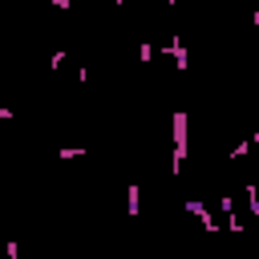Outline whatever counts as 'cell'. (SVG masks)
<instances>
[{"label":"cell","mask_w":259,"mask_h":259,"mask_svg":"<svg viewBox=\"0 0 259 259\" xmlns=\"http://www.w3.org/2000/svg\"><path fill=\"white\" fill-rule=\"evenodd\" d=\"M219 210H223V219H227V231L239 235L243 223H239V210H235V194H219Z\"/></svg>","instance_id":"obj_4"},{"label":"cell","mask_w":259,"mask_h":259,"mask_svg":"<svg viewBox=\"0 0 259 259\" xmlns=\"http://www.w3.org/2000/svg\"><path fill=\"white\" fill-rule=\"evenodd\" d=\"M109 4H125V0H109Z\"/></svg>","instance_id":"obj_15"},{"label":"cell","mask_w":259,"mask_h":259,"mask_svg":"<svg viewBox=\"0 0 259 259\" xmlns=\"http://www.w3.org/2000/svg\"><path fill=\"white\" fill-rule=\"evenodd\" d=\"M49 4H53V8H65V12L73 8V0H49Z\"/></svg>","instance_id":"obj_13"},{"label":"cell","mask_w":259,"mask_h":259,"mask_svg":"<svg viewBox=\"0 0 259 259\" xmlns=\"http://www.w3.org/2000/svg\"><path fill=\"white\" fill-rule=\"evenodd\" d=\"M166 4H170V8H174V4H178V0H166Z\"/></svg>","instance_id":"obj_16"},{"label":"cell","mask_w":259,"mask_h":259,"mask_svg":"<svg viewBox=\"0 0 259 259\" xmlns=\"http://www.w3.org/2000/svg\"><path fill=\"white\" fill-rule=\"evenodd\" d=\"M186 214H194V219H198V227H202L206 235H214V231H219V223H214V214L206 210V202H202L198 194H190V198H186Z\"/></svg>","instance_id":"obj_3"},{"label":"cell","mask_w":259,"mask_h":259,"mask_svg":"<svg viewBox=\"0 0 259 259\" xmlns=\"http://www.w3.org/2000/svg\"><path fill=\"white\" fill-rule=\"evenodd\" d=\"M85 154H89L85 146H61V150H57V158H61V162H73V158H85Z\"/></svg>","instance_id":"obj_7"},{"label":"cell","mask_w":259,"mask_h":259,"mask_svg":"<svg viewBox=\"0 0 259 259\" xmlns=\"http://www.w3.org/2000/svg\"><path fill=\"white\" fill-rule=\"evenodd\" d=\"M4 259H20V247H16V239H8V243H4Z\"/></svg>","instance_id":"obj_11"},{"label":"cell","mask_w":259,"mask_h":259,"mask_svg":"<svg viewBox=\"0 0 259 259\" xmlns=\"http://www.w3.org/2000/svg\"><path fill=\"white\" fill-rule=\"evenodd\" d=\"M247 206H251V214L259 219V182H247Z\"/></svg>","instance_id":"obj_8"},{"label":"cell","mask_w":259,"mask_h":259,"mask_svg":"<svg viewBox=\"0 0 259 259\" xmlns=\"http://www.w3.org/2000/svg\"><path fill=\"white\" fill-rule=\"evenodd\" d=\"M154 53H162L178 73H186V69H190V53H186V40H182L178 32H174L170 40H162V49H154Z\"/></svg>","instance_id":"obj_2"},{"label":"cell","mask_w":259,"mask_h":259,"mask_svg":"<svg viewBox=\"0 0 259 259\" xmlns=\"http://www.w3.org/2000/svg\"><path fill=\"white\" fill-rule=\"evenodd\" d=\"M255 146H259V130H251V134H247V138H243V142H239V146H235V150L227 154V166H235V162H243V158H247V154H251Z\"/></svg>","instance_id":"obj_5"},{"label":"cell","mask_w":259,"mask_h":259,"mask_svg":"<svg viewBox=\"0 0 259 259\" xmlns=\"http://www.w3.org/2000/svg\"><path fill=\"white\" fill-rule=\"evenodd\" d=\"M49 69L57 73V69H65V49H53V57H49Z\"/></svg>","instance_id":"obj_10"},{"label":"cell","mask_w":259,"mask_h":259,"mask_svg":"<svg viewBox=\"0 0 259 259\" xmlns=\"http://www.w3.org/2000/svg\"><path fill=\"white\" fill-rule=\"evenodd\" d=\"M251 24H255V28H259V8H255V12H251Z\"/></svg>","instance_id":"obj_14"},{"label":"cell","mask_w":259,"mask_h":259,"mask_svg":"<svg viewBox=\"0 0 259 259\" xmlns=\"http://www.w3.org/2000/svg\"><path fill=\"white\" fill-rule=\"evenodd\" d=\"M125 206H130V219L142 210V186H138V182H130V190H125Z\"/></svg>","instance_id":"obj_6"},{"label":"cell","mask_w":259,"mask_h":259,"mask_svg":"<svg viewBox=\"0 0 259 259\" xmlns=\"http://www.w3.org/2000/svg\"><path fill=\"white\" fill-rule=\"evenodd\" d=\"M0 121H16V109H8V105H0Z\"/></svg>","instance_id":"obj_12"},{"label":"cell","mask_w":259,"mask_h":259,"mask_svg":"<svg viewBox=\"0 0 259 259\" xmlns=\"http://www.w3.org/2000/svg\"><path fill=\"white\" fill-rule=\"evenodd\" d=\"M154 57H158V53H154V40H142V45H138V61H142V65H150Z\"/></svg>","instance_id":"obj_9"},{"label":"cell","mask_w":259,"mask_h":259,"mask_svg":"<svg viewBox=\"0 0 259 259\" xmlns=\"http://www.w3.org/2000/svg\"><path fill=\"white\" fill-rule=\"evenodd\" d=\"M170 138H174L170 174L178 178V174H182V162H186V142H190V113H186V109H174V117H170Z\"/></svg>","instance_id":"obj_1"}]
</instances>
